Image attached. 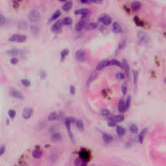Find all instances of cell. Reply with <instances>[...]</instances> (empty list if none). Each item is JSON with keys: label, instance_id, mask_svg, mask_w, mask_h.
Segmentation results:
<instances>
[{"label": "cell", "instance_id": "cell-1", "mask_svg": "<svg viewBox=\"0 0 166 166\" xmlns=\"http://www.w3.org/2000/svg\"><path fill=\"white\" fill-rule=\"evenodd\" d=\"M137 38L140 42L142 44H147L150 41V36L143 31H139L137 32Z\"/></svg>", "mask_w": 166, "mask_h": 166}, {"label": "cell", "instance_id": "cell-2", "mask_svg": "<svg viewBox=\"0 0 166 166\" xmlns=\"http://www.w3.org/2000/svg\"><path fill=\"white\" fill-rule=\"evenodd\" d=\"M75 119L73 117H66L65 119V125H66V129H67V132H68L69 135H70V139L71 140V141H75V139H74L73 135L72 132L71 131V128H70V125H71V123H75Z\"/></svg>", "mask_w": 166, "mask_h": 166}, {"label": "cell", "instance_id": "cell-3", "mask_svg": "<svg viewBox=\"0 0 166 166\" xmlns=\"http://www.w3.org/2000/svg\"><path fill=\"white\" fill-rule=\"evenodd\" d=\"M26 40H27V36L25 35L19 34H14L9 38V41L18 43L24 42Z\"/></svg>", "mask_w": 166, "mask_h": 166}, {"label": "cell", "instance_id": "cell-4", "mask_svg": "<svg viewBox=\"0 0 166 166\" xmlns=\"http://www.w3.org/2000/svg\"><path fill=\"white\" fill-rule=\"evenodd\" d=\"M28 18L31 22H33V23H36L38 21H39L40 18V14L38 10H33L31 12H30V13L28 15Z\"/></svg>", "mask_w": 166, "mask_h": 166}, {"label": "cell", "instance_id": "cell-5", "mask_svg": "<svg viewBox=\"0 0 166 166\" xmlns=\"http://www.w3.org/2000/svg\"><path fill=\"white\" fill-rule=\"evenodd\" d=\"M90 10L88 8H80V9H77L75 11V14L77 15H82L81 19H85L86 17L89 16V15L90 14Z\"/></svg>", "mask_w": 166, "mask_h": 166}, {"label": "cell", "instance_id": "cell-6", "mask_svg": "<svg viewBox=\"0 0 166 166\" xmlns=\"http://www.w3.org/2000/svg\"><path fill=\"white\" fill-rule=\"evenodd\" d=\"M75 59L79 62H84L85 61L86 58V54L85 51L83 49H79V50L77 51L75 54Z\"/></svg>", "mask_w": 166, "mask_h": 166}, {"label": "cell", "instance_id": "cell-7", "mask_svg": "<svg viewBox=\"0 0 166 166\" xmlns=\"http://www.w3.org/2000/svg\"><path fill=\"white\" fill-rule=\"evenodd\" d=\"M98 21L105 25H108L112 23V18L106 14H102L99 17Z\"/></svg>", "mask_w": 166, "mask_h": 166}, {"label": "cell", "instance_id": "cell-8", "mask_svg": "<svg viewBox=\"0 0 166 166\" xmlns=\"http://www.w3.org/2000/svg\"><path fill=\"white\" fill-rule=\"evenodd\" d=\"M62 25H62V20H58L54 23H53L51 29L54 33H58V32H60L61 30H62Z\"/></svg>", "mask_w": 166, "mask_h": 166}, {"label": "cell", "instance_id": "cell-9", "mask_svg": "<svg viewBox=\"0 0 166 166\" xmlns=\"http://www.w3.org/2000/svg\"><path fill=\"white\" fill-rule=\"evenodd\" d=\"M32 114H33V109L31 107H27L25 108L23 110L22 115L25 119H29L32 116Z\"/></svg>", "mask_w": 166, "mask_h": 166}, {"label": "cell", "instance_id": "cell-10", "mask_svg": "<svg viewBox=\"0 0 166 166\" xmlns=\"http://www.w3.org/2000/svg\"><path fill=\"white\" fill-rule=\"evenodd\" d=\"M86 25V19H81L77 23L76 26H75V30H76L77 31H82L83 29H85Z\"/></svg>", "mask_w": 166, "mask_h": 166}, {"label": "cell", "instance_id": "cell-11", "mask_svg": "<svg viewBox=\"0 0 166 166\" xmlns=\"http://www.w3.org/2000/svg\"><path fill=\"white\" fill-rule=\"evenodd\" d=\"M110 61L107 60H105L101 61L100 63H99L97 64V66H96V70L99 71V70H102L105 67H107V66H110Z\"/></svg>", "mask_w": 166, "mask_h": 166}, {"label": "cell", "instance_id": "cell-12", "mask_svg": "<svg viewBox=\"0 0 166 166\" xmlns=\"http://www.w3.org/2000/svg\"><path fill=\"white\" fill-rule=\"evenodd\" d=\"M79 156H80V158H81L82 159L84 160L86 162H88L89 159H90V154L88 151H87L86 150H81L79 153Z\"/></svg>", "mask_w": 166, "mask_h": 166}, {"label": "cell", "instance_id": "cell-13", "mask_svg": "<svg viewBox=\"0 0 166 166\" xmlns=\"http://www.w3.org/2000/svg\"><path fill=\"white\" fill-rule=\"evenodd\" d=\"M125 119V116L123 114H119V115H114V116H112L109 117V120L114 121L115 123H118V122L123 121Z\"/></svg>", "mask_w": 166, "mask_h": 166}, {"label": "cell", "instance_id": "cell-14", "mask_svg": "<svg viewBox=\"0 0 166 166\" xmlns=\"http://www.w3.org/2000/svg\"><path fill=\"white\" fill-rule=\"evenodd\" d=\"M10 95L14 98L19 99H24V96L23 95V94L19 91L16 90V89L12 90L11 92H10Z\"/></svg>", "mask_w": 166, "mask_h": 166}, {"label": "cell", "instance_id": "cell-15", "mask_svg": "<svg viewBox=\"0 0 166 166\" xmlns=\"http://www.w3.org/2000/svg\"><path fill=\"white\" fill-rule=\"evenodd\" d=\"M112 31L115 33L123 32V29L117 22H114L112 24Z\"/></svg>", "mask_w": 166, "mask_h": 166}, {"label": "cell", "instance_id": "cell-16", "mask_svg": "<svg viewBox=\"0 0 166 166\" xmlns=\"http://www.w3.org/2000/svg\"><path fill=\"white\" fill-rule=\"evenodd\" d=\"M73 1H67L64 3V5L62 6V10L65 12L69 11L73 6Z\"/></svg>", "mask_w": 166, "mask_h": 166}, {"label": "cell", "instance_id": "cell-17", "mask_svg": "<svg viewBox=\"0 0 166 166\" xmlns=\"http://www.w3.org/2000/svg\"><path fill=\"white\" fill-rule=\"evenodd\" d=\"M127 110V106H126V102L123 100H120L118 105V110L121 113H124L126 110Z\"/></svg>", "mask_w": 166, "mask_h": 166}, {"label": "cell", "instance_id": "cell-18", "mask_svg": "<svg viewBox=\"0 0 166 166\" xmlns=\"http://www.w3.org/2000/svg\"><path fill=\"white\" fill-rule=\"evenodd\" d=\"M141 3L140 1H133V2L131 3V9L134 11H137L139 9L141 8Z\"/></svg>", "mask_w": 166, "mask_h": 166}, {"label": "cell", "instance_id": "cell-19", "mask_svg": "<svg viewBox=\"0 0 166 166\" xmlns=\"http://www.w3.org/2000/svg\"><path fill=\"white\" fill-rule=\"evenodd\" d=\"M122 64H123V68H124L125 71V73L127 75V77H129V65H128V62L126 59H123V61H122Z\"/></svg>", "mask_w": 166, "mask_h": 166}, {"label": "cell", "instance_id": "cell-20", "mask_svg": "<svg viewBox=\"0 0 166 166\" xmlns=\"http://www.w3.org/2000/svg\"><path fill=\"white\" fill-rule=\"evenodd\" d=\"M87 162H88L79 157L75 160V166H87Z\"/></svg>", "mask_w": 166, "mask_h": 166}, {"label": "cell", "instance_id": "cell-21", "mask_svg": "<svg viewBox=\"0 0 166 166\" xmlns=\"http://www.w3.org/2000/svg\"><path fill=\"white\" fill-rule=\"evenodd\" d=\"M147 128H143V129L141 131L140 134H139L138 141L140 143H142L143 141L144 138H145V135L147 134Z\"/></svg>", "mask_w": 166, "mask_h": 166}, {"label": "cell", "instance_id": "cell-22", "mask_svg": "<svg viewBox=\"0 0 166 166\" xmlns=\"http://www.w3.org/2000/svg\"><path fill=\"white\" fill-rule=\"evenodd\" d=\"M43 154V152L41 149H36L32 152V156L34 158H41Z\"/></svg>", "mask_w": 166, "mask_h": 166}, {"label": "cell", "instance_id": "cell-23", "mask_svg": "<svg viewBox=\"0 0 166 166\" xmlns=\"http://www.w3.org/2000/svg\"><path fill=\"white\" fill-rule=\"evenodd\" d=\"M125 128L124 127H121V126H117L116 127V132L118 136H120V137H122V136H124L125 134Z\"/></svg>", "mask_w": 166, "mask_h": 166}, {"label": "cell", "instance_id": "cell-24", "mask_svg": "<svg viewBox=\"0 0 166 166\" xmlns=\"http://www.w3.org/2000/svg\"><path fill=\"white\" fill-rule=\"evenodd\" d=\"M104 141L106 143H110L113 141V137L110 134L107 133H104L102 136Z\"/></svg>", "mask_w": 166, "mask_h": 166}, {"label": "cell", "instance_id": "cell-25", "mask_svg": "<svg viewBox=\"0 0 166 166\" xmlns=\"http://www.w3.org/2000/svg\"><path fill=\"white\" fill-rule=\"evenodd\" d=\"M61 139H62V136L59 133H53L51 136V140L53 141H60Z\"/></svg>", "mask_w": 166, "mask_h": 166}, {"label": "cell", "instance_id": "cell-26", "mask_svg": "<svg viewBox=\"0 0 166 166\" xmlns=\"http://www.w3.org/2000/svg\"><path fill=\"white\" fill-rule=\"evenodd\" d=\"M97 27V23H94V22H91V23H87L86 26L85 27V29L88 30V31H92V30L95 29Z\"/></svg>", "mask_w": 166, "mask_h": 166}, {"label": "cell", "instance_id": "cell-27", "mask_svg": "<svg viewBox=\"0 0 166 166\" xmlns=\"http://www.w3.org/2000/svg\"><path fill=\"white\" fill-rule=\"evenodd\" d=\"M75 123H76L77 127V128L80 131L84 130V123H83V121L81 120V119H77Z\"/></svg>", "mask_w": 166, "mask_h": 166}, {"label": "cell", "instance_id": "cell-28", "mask_svg": "<svg viewBox=\"0 0 166 166\" xmlns=\"http://www.w3.org/2000/svg\"><path fill=\"white\" fill-rule=\"evenodd\" d=\"M58 114H57L55 112H53L50 113L49 115H48V119L49 121H55L57 119H58Z\"/></svg>", "mask_w": 166, "mask_h": 166}, {"label": "cell", "instance_id": "cell-29", "mask_svg": "<svg viewBox=\"0 0 166 166\" xmlns=\"http://www.w3.org/2000/svg\"><path fill=\"white\" fill-rule=\"evenodd\" d=\"M60 15H61V12H60V10H56V11L54 12L53 13V14H52L51 16L50 21H54V20H55V19H57V18H59V17L60 16Z\"/></svg>", "mask_w": 166, "mask_h": 166}, {"label": "cell", "instance_id": "cell-30", "mask_svg": "<svg viewBox=\"0 0 166 166\" xmlns=\"http://www.w3.org/2000/svg\"><path fill=\"white\" fill-rule=\"evenodd\" d=\"M72 19L70 17H65L62 20V25H70L72 23Z\"/></svg>", "mask_w": 166, "mask_h": 166}, {"label": "cell", "instance_id": "cell-31", "mask_svg": "<svg viewBox=\"0 0 166 166\" xmlns=\"http://www.w3.org/2000/svg\"><path fill=\"white\" fill-rule=\"evenodd\" d=\"M6 53H7V54H9L10 56L16 57L18 54H19V51L16 49H11L8 50Z\"/></svg>", "mask_w": 166, "mask_h": 166}, {"label": "cell", "instance_id": "cell-32", "mask_svg": "<svg viewBox=\"0 0 166 166\" xmlns=\"http://www.w3.org/2000/svg\"><path fill=\"white\" fill-rule=\"evenodd\" d=\"M17 25H18V29H25L27 27V23L25 22H24V21L19 20L18 22Z\"/></svg>", "mask_w": 166, "mask_h": 166}, {"label": "cell", "instance_id": "cell-33", "mask_svg": "<svg viewBox=\"0 0 166 166\" xmlns=\"http://www.w3.org/2000/svg\"><path fill=\"white\" fill-rule=\"evenodd\" d=\"M69 54V49H64L62 51L60 52V60L64 61L65 58H66L67 54Z\"/></svg>", "mask_w": 166, "mask_h": 166}, {"label": "cell", "instance_id": "cell-34", "mask_svg": "<svg viewBox=\"0 0 166 166\" xmlns=\"http://www.w3.org/2000/svg\"><path fill=\"white\" fill-rule=\"evenodd\" d=\"M129 129H130V131L134 134H136L137 132V131H138V128H137V125H136L135 124L130 125Z\"/></svg>", "mask_w": 166, "mask_h": 166}, {"label": "cell", "instance_id": "cell-35", "mask_svg": "<svg viewBox=\"0 0 166 166\" xmlns=\"http://www.w3.org/2000/svg\"><path fill=\"white\" fill-rule=\"evenodd\" d=\"M110 64L119 66V67H123L122 62H120L119 61H118L117 60H115V59H113L112 60H110Z\"/></svg>", "mask_w": 166, "mask_h": 166}, {"label": "cell", "instance_id": "cell-36", "mask_svg": "<svg viewBox=\"0 0 166 166\" xmlns=\"http://www.w3.org/2000/svg\"><path fill=\"white\" fill-rule=\"evenodd\" d=\"M31 32H32V33L34 34H37L39 32L38 26L34 24L32 25L31 26Z\"/></svg>", "mask_w": 166, "mask_h": 166}, {"label": "cell", "instance_id": "cell-37", "mask_svg": "<svg viewBox=\"0 0 166 166\" xmlns=\"http://www.w3.org/2000/svg\"><path fill=\"white\" fill-rule=\"evenodd\" d=\"M21 83H22V85H23V86H25V87L30 86H31V81L27 79H22V80H21Z\"/></svg>", "mask_w": 166, "mask_h": 166}, {"label": "cell", "instance_id": "cell-38", "mask_svg": "<svg viewBox=\"0 0 166 166\" xmlns=\"http://www.w3.org/2000/svg\"><path fill=\"white\" fill-rule=\"evenodd\" d=\"M134 23H136L137 26H139V27H142V26L143 25V23L142 21L140 20L137 17H135V18H134Z\"/></svg>", "mask_w": 166, "mask_h": 166}, {"label": "cell", "instance_id": "cell-39", "mask_svg": "<svg viewBox=\"0 0 166 166\" xmlns=\"http://www.w3.org/2000/svg\"><path fill=\"white\" fill-rule=\"evenodd\" d=\"M115 78L119 80H123V79H125V75L123 73L118 72L117 73L116 75H115Z\"/></svg>", "mask_w": 166, "mask_h": 166}, {"label": "cell", "instance_id": "cell-40", "mask_svg": "<svg viewBox=\"0 0 166 166\" xmlns=\"http://www.w3.org/2000/svg\"><path fill=\"white\" fill-rule=\"evenodd\" d=\"M101 115H104V116H108V115H109L110 114V112L108 109L104 108L101 110Z\"/></svg>", "mask_w": 166, "mask_h": 166}, {"label": "cell", "instance_id": "cell-41", "mask_svg": "<svg viewBox=\"0 0 166 166\" xmlns=\"http://www.w3.org/2000/svg\"><path fill=\"white\" fill-rule=\"evenodd\" d=\"M97 75H98V73H97V72L92 73V75H91L89 77V82H92L93 81V80H95V79H96V77H97Z\"/></svg>", "mask_w": 166, "mask_h": 166}, {"label": "cell", "instance_id": "cell-42", "mask_svg": "<svg viewBox=\"0 0 166 166\" xmlns=\"http://www.w3.org/2000/svg\"><path fill=\"white\" fill-rule=\"evenodd\" d=\"M8 115H9V116L10 117V118H12H12H14L16 115L15 110H9V112H8Z\"/></svg>", "mask_w": 166, "mask_h": 166}, {"label": "cell", "instance_id": "cell-43", "mask_svg": "<svg viewBox=\"0 0 166 166\" xmlns=\"http://www.w3.org/2000/svg\"><path fill=\"white\" fill-rule=\"evenodd\" d=\"M121 90L123 94H125L127 92V85L125 82L123 83L121 86Z\"/></svg>", "mask_w": 166, "mask_h": 166}, {"label": "cell", "instance_id": "cell-44", "mask_svg": "<svg viewBox=\"0 0 166 166\" xmlns=\"http://www.w3.org/2000/svg\"><path fill=\"white\" fill-rule=\"evenodd\" d=\"M133 75H134V84H136L137 82V76H138V72L137 71H133Z\"/></svg>", "mask_w": 166, "mask_h": 166}, {"label": "cell", "instance_id": "cell-45", "mask_svg": "<svg viewBox=\"0 0 166 166\" xmlns=\"http://www.w3.org/2000/svg\"><path fill=\"white\" fill-rule=\"evenodd\" d=\"M18 61H19V60H18V58H17V57H12V58L10 59V62L12 65H15L18 63Z\"/></svg>", "mask_w": 166, "mask_h": 166}, {"label": "cell", "instance_id": "cell-46", "mask_svg": "<svg viewBox=\"0 0 166 166\" xmlns=\"http://www.w3.org/2000/svg\"><path fill=\"white\" fill-rule=\"evenodd\" d=\"M6 22V18L3 16V15L1 14L0 15V24L1 25H3Z\"/></svg>", "mask_w": 166, "mask_h": 166}, {"label": "cell", "instance_id": "cell-47", "mask_svg": "<svg viewBox=\"0 0 166 166\" xmlns=\"http://www.w3.org/2000/svg\"><path fill=\"white\" fill-rule=\"evenodd\" d=\"M130 102H131V97L130 96H128L127 97V101H126V106H127V109L129 108L130 106Z\"/></svg>", "mask_w": 166, "mask_h": 166}, {"label": "cell", "instance_id": "cell-48", "mask_svg": "<svg viewBox=\"0 0 166 166\" xmlns=\"http://www.w3.org/2000/svg\"><path fill=\"white\" fill-rule=\"evenodd\" d=\"M75 91H76V89H75V86L74 85L70 86V93H71V95H74L75 93Z\"/></svg>", "mask_w": 166, "mask_h": 166}, {"label": "cell", "instance_id": "cell-49", "mask_svg": "<svg viewBox=\"0 0 166 166\" xmlns=\"http://www.w3.org/2000/svg\"><path fill=\"white\" fill-rule=\"evenodd\" d=\"M5 145H3V146H1V147L0 148V155H3V154H4V153H5Z\"/></svg>", "mask_w": 166, "mask_h": 166}, {"label": "cell", "instance_id": "cell-50", "mask_svg": "<svg viewBox=\"0 0 166 166\" xmlns=\"http://www.w3.org/2000/svg\"><path fill=\"white\" fill-rule=\"evenodd\" d=\"M116 123H115V122L114 121H109V122L108 123V126H110V127H115V125H116V124H115Z\"/></svg>", "mask_w": 166, "mask_h": 166}, {"label": "cell", "instance_id": "cell-51", "mask_svg": "<svg viewBox=\"0 0 166 166\" xmlns=\"http://www.w3.org/2000/svg\"><path fill=\"white\" fill-rule=\"evenodd\" d=\"M45 77H46V73H45V71H42V72H40V77H41V79H45Z\"/></svg>", "mask_w": 166, "mask_h": 166}, {"label": "cell", "instance_id": "cell-52", "mask_svg": "<svg viewBox=\"0 0 166 166\" xmlns=\"http://www.w3.org/2000/svg\"><path fill=\"white\" fill-rule=\"evenodd\" d=\"M125 46V42L123 41L121 42V44H119V48H120V49H121V48H123Z\"/></svg>", "mask_w": 166, "mask_h": 166}, {"label": "cell", "instance_id": "cell-53", "mask_svg": "<svg viewBox=\"0 0 166 166\" xmlns=\"http://www.w3.org/2000/svg\"><path fill=\"white\" fill-rule=\"evenodd\" d=\"M80 2L82 4H90V3H92V1H80Z\"/></svg>", "mask_w": 166, "mask_h": 166}, {"label": "cell", "instance_id": "cell-54", "mask_svg": "<svg viewBox=\"0 0 166 166\" xmlns=\"http://www.w3.org/2000/svg\"><path fill=\"white\" fill-rule=\"evenodd\" d=\"M92 166H94V165H92Z\"/></svg>", "mask_w": 166, "mask_h": 166}, {"label": "cell", "instance_id": "cell-55", "mask_svg": "<svg viewBox=\"0 0 166 166\" xmlns=\"http://www.w3.org/2000/svg\"><path fill=\"white\" fill-rule=\"evenodd\" d=\"M165 81H166V80H165Z\"/></svg>", "mask_w": 166, "mask_h": 166}]
</instances>
